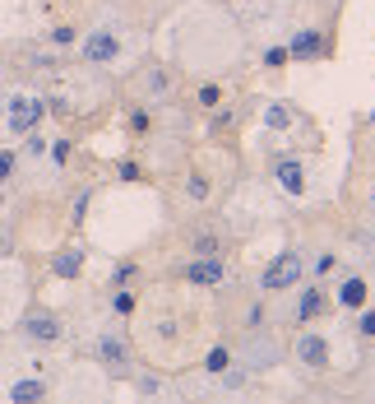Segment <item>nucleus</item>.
<instances>
[{
    "mask_svg": "<svg viewBox=\"0 0 375 404\" xmlns=\"http://www.w3.org/2000/svg\"><path fill=\"white\" fill-rule=\"evenodd\" d=\"M241 362L250 372H269V367L283 362V344H278L269 330H255V335H246V344H241Z\"/></svg>",
    "mask_w": 375,
    "mask_h": 404,
    "instance_id": "nucleus-1",
    "label": "nucleus"
},
{
    "mask_svg": "<svg viewBox=\"0 0 375 404\" xmlns=\"http://www.w3.org/2000/svg\"><path fill=\"white\" fill-rule=\"evenodd\" d=\"M121 28H111V23H102V28H93L89 37H84V61L89 66H116L121 61Z\"/></svg>",
    "mask_w": 375,
    "mask_h": 404,
    "instance_id": "nucleus-2",
    "label": "nucleus"
},
{
    "mask_svg": "<svg viewBox=\"0 0 375 404\" xmlns=\"http://www.w3.org/2000/svg\"><path fill=\"white\" fill-rule=\"evenodd\" d=\"M93 358H98V367L116 372V377H125V372L134 367V353H130V344H125V339L116 335V330L98 335V344H93Z\"/></svg>",
    "mask_w": 375,
    "mask_h": 404,
    "instance_id": "nucleus-3",
    "label": "nucleus"
},
{
    "mask_svg": "<svg viewBox=\"0 0 375 404\" xmlns=\"http://www.w3.org/2000/svg\"><path fill=\"white\" fill-rule=\"evenodd\" d=\"M42 112H46L42 98H33V93H14V98L5 102V126H10L14 135H28L37 121H42Z\"/></svg>",
    "mask_w": 375,
    "mask_h": 404,
    "instance_id": "nucleus-4",
    "label": "nucleus"
},
{
    "mask_svg": "<svg viewBox=\"0 0 375 404\" xmlns=\"http://www.w3.org/2000/svg\"><path fill=\"white\" fill-rule=\"evenodd\" d=\"M297 279H301V256H297V251H283V256H278L274 265H269L265 274H260L265 293H287Z\"/></svg>",
    "mask_w": 375,
    "mask_h": 404,
    "instance_id": "nucleus-5",
    "label": "nucleus"
},
{
    "mask_svg": "<svg viewBox=\"0 0 375 404\" xmlns=\"http://www.w3.org/2000/svg\"><path fill=\"white\" fill-rule=\"evenodd\" d=\"M297 362L306 372H324L329 367V339H324L320 330H306V335L297 339Z\"/></svg>",
    "mask_w": 375,
    "mask_h": 404,
    "instance_id": "nucleus-6",
    "label": "nucleus"
},
{
    "mask_svg": "<svg viewBox=\"0 0 375 404\" xmlns=\"http://www.w3.org/2000/svg\"><path fill=\"white\" fill-rule=\"evenodd\" d=\"M19 330H23V339H33V344H56V339H61V321H56L51 312H28L19 321Z\"/></svg>",
    "mask_w": 375,
    "mask_h": 404,
    "instance_id": "nucleus-7",
    "label": "nucleus"
},
{
    "mask_svg": "<svg viewBox=\"0 0 375 404\" xmlns=\"http://www.w3.org/2000/svg\"><path fill=\"white\" fill-rule=\"evenodd\" d=\"M274 181L283 186L287 195H306V168H301V158H278L274 163Z\"/></svg>",
    "mask_w": 375,
    "mask_h": 404,
    "instance_id": "nucleus-8",
    "label": "nucleus"
},
{
    "mask_svg": "<svg viewBox=\"0 0 375 404\" xmlns=\"http://www.w3.org/2000/svg\"><path fill=\"white\" fill-rule=\"evenodd\" d=\"M186 279L195 283V288H213V283H222V260L218 256H199L186 265Z\"/></svg>",
    "mask_w": 375,
    "mask_h": 404,
    "instance_id": "nucleus-9",
    "label": "nucleus"
},
{
    "mask_svg": "<svg viewBox=\"0 0 375 404\" xmlns=\"http://www.w3.org/2000/svg\"><path fill=\"white\" fill-rule=\"evenodd\" d=\"M333 302H338L343 312H362V307H366V279H362V274L343 279L338 288H333Z\"/></svg>",
    "mask_w": 375,
    "mask_h": 404,
    "instance_id": "nucleus-10",
    "label": "nucleus"
},
{
    "mask_svg": "<svg viewBox=\"0 0 375 404\" xmlns=\"http://www.w3.org/2000/svg\"><path fill=\"white\" fill-rule=\"evenodd\" d=\"M324 51V37L320 28H301L297 37H292V47H287V56H301V61H315Z\"/></svg>",
    "mask_w": 375,
    "mask_h": 404,
    "instance_id": "nucleus-11",
    "label": "nucleus"
},
{
    "mask_svg": "<svg viewBox=\"0 0 375 404\" xmlns=\"http://www.w3.org/2000/svg\"><path fill=\"white\" fill-rule=\"evenodd\" d=\"M79 269H84V256H79L75 247L56 251V260H51V274H56V279H79Z\"/></svg>",
    "mask_w": 375,
    "mask_h": 404,
    "instance_id": "nucleus-12",
    "label": "nucleus"
},
{
    "mask_svg": "<svg viewBox=\"0 0 375 404\" xmlns=\"http://www.w3.org/2000/svg\"><path fill=\"white\" fill-rule=\"evenodd\" d=\"M292 121H297V116H292L287 102H269V107H265V126H274V130H287Z\"/></svg>",
    "mask_w": 375,
    "mask_h": 404,
    "instance_id": "nucleus-13",
    "label": "nucleus"
},
{
    "mask_svg": "<svg viewBox=\"0 0 375 404\" xmlns=\"http://www.w3.org/2000/svg\"><path fill=\"white\" fill-rule=\"evenodd\" d=\"M42 395H46V381H14V386H10V400H14V404L42 400Z\"/></svg>",
    "mask_w": 375,
    "mask_h": 404,
    "instance_id": "nucleus-14",
    "label": "nucleus"
},
{
    "mask_svg": "<svg viewBox=\"0 0 375 404\" xmlns=\"http://www.w3.org/2000/svg\"><path fill=\"white\" fill-rule=\"evenodd\" d=\"M320 307H324V288H306V293H301V302H297V316H301V321H310Z\"/></svg>",
    "mask_w": 375,
    "mask_h": 404,
    "instance_id": "nucleus-15",
    "label": "nucleus"
},
{
    "mask_svg": "<svg viewBox=\"0 0 375 404\" xmlns=\"http://www.w3.org/2000/svg\"><path fill=\"white\" fill-rule=\"evenodd\" d=\"M227 362H232V353H227V348H209V358H204V367L213 372V377H222V372H227Z\"/></svg>",
    "mask_w": 375,
    "mask_h": 404,
    "instance_id": "nucleus-16",
    "label": "nucleus"
},
{
    "mask_svg": "<svg viewBox=\"0 0 375 404\" xmlns=\"http://www.w3.org/2000/svg\"><path fill=\"white\" fill-rule=\"evenodd\" d=\"M287 61H292V56H287V47H269V51H265V66H269V70L287 66Z\"/></svg>",
    "mask_w": 375,
    "mask_h": 404,
    "instance_id": "nucleus-17",
    "label": "nucleus"
},
{
    "mask_svg": "<svg viewBox=\"0 0 375 404\" xmlns=\"http://www.w3.org/2000/svg\"><path fill=\"white\" fill-rule=\"evenodd\" d=\"M186 191H190V200H209V181H204V177H199V172H195V177H190V186H186Z\"/></svg>",
    "mask_w": 375,
    "mask_h": 404,
    "instance_id": "nucleus-18",
    "label": "nucleus"
},
{
    "mask_svg": "<svg viewBox=\"0 0 375 404\" xmlns=\"http://www.w3.org/2000/svg\"><path fill=\"white\" fill-rule=\"evenodd\" d=\"M51 163H56V168L70 163V140H51Z\"/></svg>",
    "mask_w": 375,
    "mask_h": 404,
    "instance_id": "nucleus-19",
    "label": "nucleus"
},
{
    "mask_svg": "<svg viewBox=\"0 0 375 404\" xmlns=\"http://www.w3.org/2000/svg\"><path fill=\"white\" fill-rule=\"evenodd\" d=\"M10 177H14V154L10 149H0V186H5Z\"/></svg>",
    "mask_w": 375,
    "mask_h": 404,
    "instance_id": "nucleus-20",
    "label": "nucleus"
},
{
    "mask_svg": "<svg viewBox=\"0 0 375 404\" xmlns=\"http://www.w3.org/2000/svg\"><path fill=\"white\" fill-rule=\"evenodd\" d=\"M218 237H199V242H195V256H218Z\"/></svg>",
    "mask_w": 375,
    "mask_h": 404,
    "instance_id": "nucleus-21",
    "label": "nucleus"
},
{
    "mask_svg": "<svg viewBox=\"0 0 375 404\" xmlns=\"http://www.w3.org/2000/svg\"><path fill=\"white\" fill-rule=\"evenodd\" d=\"M333 260H338V256H333V251H320V256H315V265H310V269H315V274H329V269H333Z\"/></svg>",
    "mask_w": 375,
    "mask_h": 404,
    "instance_id": "nucleus-22",
    "label": "nucleus"
},
{
    "mask_svg": "<svg viewBox=\"0 0 375 404\" xmlns=\"http://www.w3.org/2000/svg\"><path fill=\"white\" fill-rule=\"evenodd\" d=\"M111 307H116L121 316H130V312H134V298H130V293H116V298H111Z\"/></svg>",
    "mask_w": 375,
    "mask_h": 404,
    "instance_id": "nucleus-23",
    "label": "nucleus"
},
{
    "mask_svg": "<svg viewBox=\"0 0 375 404\" xmlns=\"http://www.w3.org/2000/svg\"><path fill=\"white\" fill-rule=\"evenodd\" d=\"M46 154V140H42V135H33V130H28V158H42Z\"/></svg>",
    "mask_w": 375,
    "mask_h": 404,
    "instance_id": "nucleus-24",
    "label": "nucleus"
},
{
    "mask_svg": "<svg viewBox=\"0 0 375 404\" xmlns=\"http://www.w3.org/2000/svg\"><path fill=\"white\" fill-rule=\"evenodd\" d=\"M357 330H362V339H375V312H366L362 321H357Z\"/></svg>",
    "mask_w": 375,
    "mask_h": 404,
    "instance_id": "nucleus-25",
    "label": "nucleus"
},
{
    "mask_svg": "<svg viewBox=\"0 0 375 404\" xmlns=\"http://www.w3.org/2000/svg\"><path fill=\"white\" fill-rule=\"evenodd\" d=\"M51 42H56V47H70V42H75V28H56Z\"/></svg>",
    "mask_w": 375,
    "mask_h": 404,
    "instance_id": "nucleus-26",
    "label": "nucleus"
},
{
    "mask_svg": "<svg viewBox=\"0 0 375 404\" xmlns=\"http://www.w3.org/2000/svg\"><path fill=\"white\" fill-rule=\"evenodd\" d=\"M218 98H222V93L213 89V84H204V89H199V102H204V107H213V102H218Z\"/></svg>",
    "mask_w": 375,
    "mask_h": 404,
    "instance_id": "nucleus-27",
    "label": "nucleus"
},
{
    "mask_svg": "<svg viewBox=\"0 0 375 404\" xmlns=\"http://www.w3.org/2000/svg\"><path fill=\"white\" fill-rule=\"evenodd\" d=\"M121 181H139V168H134V163H121Z\"/></svg>",
    "mask_w": 375,
    "mask_h": 404,
    "instance_id": "nucleus-28",
    "label": "nucleus"
},
{
    "mask_svg": "<svg viewBox=\"0 0 375 404\" xmlns=\"http://www.w3.org/2000/svg\"><path fill=\"white\" fill-rule=\"evenodd\" d=\"M0 256H5V237H0Z\"/></svg>",
    "mask_w": 375,
    "mask_h": 404,
    "instance_id": "nucleus-29",
    "label": "nucleus"
},
{
    "mask_svg": "<svg viewBox=\"0 0 375 404\" xmlns=\"http://www.w3.org/2000/svg\"><path fill=\"white\" fill-rule=\"evenodd\" d=\"M371 209H375V191H371Z\"/></svg>",
    "mask_w": 375,
    "mask_h": 404,
    "instance_id": "nucleus-30",
    "label": "nucleus"
}]
</instances>
